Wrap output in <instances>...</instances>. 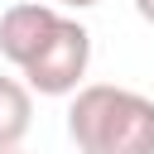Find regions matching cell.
Listing matches in <instances>:
<instances>
[{"label": "cell", "mask_w": 154, "mask_h": 154, "mask_svg": "<svg viewBox=\"0 0 154 154\" xmlns=\"http://www.w3.org/2000/svg\"><path fill=\"white\" fill-rule=\"evenodd\" d=\"M67 140L77 154H154V101L116 82L77 87L67 106Z\"/></svg>", "instance_id": "cell-1"}, {"label": "cell", "mask_w": 154, "mask_h": 154, "mask_svg": "<svg viewBox=\"0 0 154 154\" xmlns=\"http://www.w3.org/2000/svg\"><path fill=\"white\" fill-rule=\"evenodd\" d=\"M87 67H91V34H87V24H77V19L63 14L58 29L48 34V43L19 72H24V87L38 91V96H72L82 87Z\"/></svg>", "instance_id": "cell-2"}, {"label": "cell", "mask_w": 154, "mask_h": 154, "mask_svg": "<svg viewBox=\"0 0 154 154\" xmlns=\"http://www.w3.org/2000/svg\"><path fill=\"white\" fill-rule=\"evenodd\" d=\"M58 10L53 5H43V0H19V5H10L5 14H0V53L14 63V67H24L43 43H48V34L58 29Z\"/></svg>", "instance_id": "cell-3"}, {"label": "cell", "mask_w": 154, "mask_h": 154, "mask_svg": "<svg viewBox=\"0 0 154 154\" xmlns=\"http://www.w3.org/2000/svg\"><path fill=\"white\" fill-rule=\"evenodd\" d=\"M34 120V91L19 77H0V149H19Z\"/></svg>", "instance_id": "cell-4"}, {"label": "cell", "mask_w": 154, "mask_h": 154, "mask_svg": "<svg viewBox=\"0 0 154 154\" xmlns=\"http://www.w3.org/2000/svg\"><path fill=\"white\" fill-rule=\"evenodd\" d=\"M135 14H140L144 24H154V0H135Z\"/></svg>", "instance_id": "cell-5"}, {"label": "cell", "mask_w": 154, "mask_h": 154, "mask_svg": "<svg viewBox=\"0 0 154 154\" xmlns=\"http://www.w3.org/2000/svg\"><path fill=\"white\" fill-rule=\"evenodd\" d=\"M63 5H72V10H91V5H101V0H63Z\"/></svg>", "instance_id": "cell-6"}, {"label": "cell", "mask_w": 154, "mask_h": 154, "mask_svg": "<svg viewBox=\"0 0 154 154\" xmlns=\"http://www.w3.org/2000/svg\"><path fill=\"white\" fill-rule=\"evenodd\" d=\"M0 154H19V149H0Z\"/></svg>", "instance_id": "cell-7"}]
</instances>
